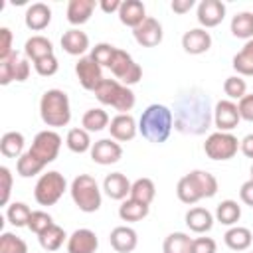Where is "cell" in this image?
Listing matches in <instances>:
<instances>
[{
  "label": "cell",
  "instance_id": "cell-48",
  "mask_svg": "<svg viewBox=\"0 0 253 253\" xmlns=\"http://www.w3.org/2000/svg\"><path fill=\"white\" fill-rule=\"evenodd\" d=\"M12 53V32L8 28H0V61L8 59Z\"/></svg>",
  "mask_w": 253,
  "mask_h": 253
},
{
  "label": "cell",
  "instance_id": "cell-45",
  "mask_svg": "<svg viewBox=\"0 0 253 253\" xmlns=\"http://www.w3.org/2000/svg\"><path fill=\"white\" fill-rule=\"evenodd\" d=\"M12 61V69H14V81H26L30 77V63L28 57H20L18 51H14L10 55Z\"/></svg>",
  "mask_w": 253,
  "mask_h": 253
},
{
  "label": "cell",
  "instance_id": "cell-55",
  "mask_svg": "<svg viewBox=\"0 0 253 253\" xmlns=\"http://www.w3.org/2000/svg\"><path fill=\"white\" fill-rule=\"evenodd\" d=\"M251 180H253V166H251Z\"/></svg>",
  "mask_w": 253,
  "mask_h": 253
},
{
  "label": "cell",
  "instance_id": "cell-42",
  "mask_svg": "<svg viewBox=\"0 0 253 253\" xmlns=\"http://www.w3.org/2000/svg\"><path fill=\"white\" fill-rule=\"evenodd\" d=\"M115 53H117V47L103 42V43H97V45L91 49V59H93L95 63H99L101 67H111Z\"/></svg>",
  "mask_w": 253,
  "mask_h": 253
},
{
  "label": "cell",
  "instance_id": "cell-16",
  "mask_svg": "<svg viewBox=\"0 0 253 253\" xmlns=\"http://www.w3.org/2000/svg\"><path fill=\"white\" fill-rule=\"evenodd\" d=\"M109 132L113 136V140L117 142H126V140H132L138 132V125L134 121L132 115L125 113V115H117L111 119L109 123Z\"/></svg>",
  "mask_w": 253,
  "mask_h": 253
},
{
  "label": "cell",
  "instance_id": "cell-53",
  "mask_svg": "<svg viewBox=\"0 0 253 253\" xmlns=\"http://www.w3.org/2000/svg\"><path fill=\"white\" fill-rule=\"evenodd\" d=\"M121 4H123L121 0H101V2H99V8H101L105 14H113V12L119 14Z\"/></svg>",
  "mask_w": 253,
  "mask_h": 253
},
{
  "label": "cell",
  "instance_id": "cell-5",
  "mask_svg": "<svg viewBox=\"0 0 253 253\" xmlns=\"http://www.w3.org/2000/svg\"><path fill=\"white\" fill-rule=\"evenodd\" d=\"M93 93H95L99 103L117 109L119 115H125L126 111H130L134 107V101H136L134 93L126 85L119 83L117 79H103Z\"/></svg>",
  "mask_w": 253,
  "mask_h": 253
},
{
  "label": "cell",
  "instance_id": "cell-19",
  "mask_svg": "<svg viewBox=\"0 0 253 253\" xmlns=\"http://www.w3.org/2000/svg\"><path fill=\"white\" fill-rule=\"evenodd\" d=\"M109 241H111V247L117 251V253H130L136 249L138 245V237H136V231L128 225H119L111 231L109 235Z\"/></svg>",
  "mask_w": 253,
  "mask_h": 253
},
{
  "label": "cell",
  "instance_id": "cell-51",
  "mask_svg": "<svg viewBox=\"0 0 253 253\" xmlns=\"http://www.w3.org/2000/svg\"><path fill=\"white\" fill-rule=\"evenodd\" d=\"M239 198H241V202H243L245 206H251V208H253V180H251V178L241 184V188H239Z\"/></svg>",
  "mask_w": 253,
  "mask_h": 253
},
{
  "label": "cell",
  "instance_id": "cell-15",
  "mask_svg": "<svg viewBox=\"0 0 253 253\" xmlns=\"http://www.w3.org/2000/svg\"><path fill=\"white\" fill-rule=\"evenodd\" d=\"M225 18V4L221 0H202L198 4V22L206 28H215Z\"/></svg>",
  "mask_w": 253,
  "mask_h": 253
},
{
  "label": "cell",
  "instance_id": "cell-30",
  "mask_svg": "<svg viewBox=\"0 0 253 253\" xmlns=\"http://www.w3.org/2000/svg\"><path fill=\"white\" fill-rule=\"evenodd\" d=\"M148 215V206L146 204H140L132 198H126L123 200V204L119 206V217L123 221H140Z\"/></svg>",
  "mask_w": 253,
  "mask_h": 253
},
{
  "label": "cell",
  "instance_id": "cell-50",
  "mask_svg": "<svg viewBox=\"0 0 253 253\" xmlns=\"http://www.w3.org/2000/svg\"><path fill=\"white\" fill-rule=\"evenodd\" d=\"M14 81V69H12V61L10 57L0 61V85H8Z\"/></svg>",
  "mask_w": 253,
  "mask_h": 253
},
{
  "label": "cell",
  "instance_id": "cell-54",
  "mask_svg": "<svg viewBox=\"0 0 253 253\" xmlns=\"http://www.w3.org/2000/svg\"><path fill=\"white\" fill-rule=\"evenodd\" d=\"M194 0H174L172 2V10L176 12V14H186V12H190L192 8H194Z\"/></svg>",
  "mask_w": 253,
  "mask_h": 253
},
{
  "label": "cell",
  "instance_id": "cell-33",
  "mask_svg": "<svg viewBox=\"0 0 253 253\" xmlns=\"http://www.w3.org/2000/svg\"><path fill=\"white\" fill-rule=\"evenodd\" d=\"M109 115L103 109H89L81 119V125L87 132H99L103 128H109Z\"/></svg>",
  "mask_w": 253,
  "mask_h": 253
},
{
  "label": "cell",
  "instance_id": "cell-18",
  "mask_svg": "<svg viewBox=\"0 0 253 253\" xmlns=\"http://www.w3.org/2000/svg\"><path fill=\"white\" fill-rule=\"evenodd\" d=\"M182 47L186 53L200 55L211 47V36L204 28H192L182 36Z\"/></svg>",
  "mask_w": 253,
  "mask_h": 253
},
{
  "label": "cell",
  "instance_id": "cell-49",
  "mask_svg": "<svg viewBox=\"0 0 253 253\" xmlns=\"http://www.w3.org/2000/svg\"><path fill=\"white\" fill-rule=\"evenodd\" d=\"M237 111H239L241 121L253 123V93H249V95H245L243 99H239V103H237Z\"/></svg>",
  "mask_w": 253,
  "mask_h": 253
},
{
  "label": "cell",
  "instance_id": "cell-7",
  "mask_svg": "<svg viewBox=\"0 0 253 253\" xmlns=\"http://www.w3.org/2000/svg\"><path fill=\"white\" fill-rule=\"evenodd\" d=\"M65 190H67V182H65L63 174L49 170L38 178L36 188H34V198L40 206H53L59 202V198L63 196Z\"/></svg>",
  "mask_w": 253,
  "mask_h": 253
},
{
  "label": "cell",
  "instance_id": "cell-1",
  "mask_svg": "<svg viewBox=\"0 0 253 253\" xmlns=\"http://www.w3.org/2000/svg\"><path fill=\"white\" fill-rule=\"evenodd\" d=\"M174 126L186 134H202L211 123V109L208 95L200 91L184 93L174 105Z\"/></svg>",
  "mask_w": 253,
  "mask_h": 253
},
{
  "label": "cell",
  "instance_id": "cell-11",
  "mask_svg": "<svg viewBox=\"0 0 253 253\" xmlns=\"http://www.w3.org/2000/svg\"><path fill=\"white\" fill-rule=\"evenodd\" d=\"M75 75H77L81 87L87 89V91H95L99 87V83L105 79L103 77V67L99 63H95L91 59V55L79 57V61L75 63Z\"/></svg>",
  "mask_w": 253,
  "mask_h": 253
},
{
  "label": "cell",
  "instance_id": "cell-35",
  "mask_svg": "<svg viewBox=\"0 0 253 253\" xmlns=\"http://www.w3.org/2000/svg\"><path fill=\"white\" fill-rule=\"evenodd\" d=\"M190 249H192V237L184 231L170 233L162 243L164 253H190Z\"/></svg>",
  "mask_w": 253,
  "mask_h": 253
},
{
  "label": "cell",
  "instance_id": "cell-17",
  "mask_svg": "<svg viewBox=\"0 0 253 253\" xmlns=\"http://www.w3.org/2000/svg\"><path fill=\"white\" fill-rule=\"evenodd\" d=\"M97 247H99L97 233L87 227L75 229L67 239V253H95Z\"/></svg>",
  "mask_w": 253,
  "mask_h": 253
},
{
  "label": "cell",
  "instance_id": "cell-44",
  "mask_svg": "<svg viewBox=\"0 0 253 253\" xmlns=\"http://www.w3.org/2000/svg\"><path fill=\"white\" fill-rule=\"evenodd\" d=\"M34 69L38 75L42 77H51L57 73L59 69V63H57V57L55 55H47V57H42L38 61H34Z\"/></svg>",
  "mask_w": 253,
  "mask_h": 253
},
{
  "label": "cell",
  "instance_id": "cell-6",
  "mask_svg": "<svg viewBox=\"0 0 253 253\" xmlns=\"http://www.w3.org/2000/svg\"><path fill=\"white\" fill-rule=\"evenodd\" d=\"M71 200L75 202V206L85 211V213H93L101 208V190L99 184L93 176L89 174H79L73 178L71 188H69Z\"/></svg>",
  "mask_w": 253,
  "mask_h": 253
},
{
  "label": "cell",
  "instance_id": "cell-32",
  "mask_svg": "<svg viewBox=\"0 0 253 253\" xmlns=\"http://www.w3.org/2000/svg\"><path fill=\"white\" fill-rule=\"evenodd\" d=\"M231 34L241 40H253V12H239L231 18Z\"/></svg>",
  "mask_w": 253,
  "mask_h": 253
},
{
  "label": "cell",
  "instance_id": "cell-41",
  "mask_svg": "<svg viewBox=\"0 0 253 253\" xmlns=\"http://www.w3.org/2000/svg\"><path fill=\"white\" fill-rule=\"evenodd\" d=\"M0 253H28V245L22 237L4 231L0 235Z\"/></svg>",
  "mask_w": 253,
  "mask_h": 253
},
{
  "label": "cell",
  "instance_id": "cell-10",
  "mask_svg": "<svg viewBox=\"0 0 253 253\" xmlns=\"http://www.w3.org/2000/svg\"><path fill=\"white\" fill-rule=\"evenodd\" d=\"M109 69L113 71V75L117 77V81L123 83V85H126V87L128 85H134V83H138L142 79L140 65L130 57V53H126L125 49H119V47H117V53H115L113 63H111Z\"/></svg>",
  "mask_w": 253,
  "mask_h": 253
},
{
  "label": "cell",
  "instance_id": "cell-22",
  "mask_svg": "<svg viewBox=\"0 0 253 253\" xmlns=\"http://www.w3.org/2000/svg\"><path fill=\"white\" fill-rule=\"evenodd\" d=\"M24 20H26V26L30 30H34V32L45 30L49 26V22H51V8L47 4H43V2H36L32 6H28Z\"/></svg>",
  "mask_w": 253,
  "mask_h": 253
},
{
  "label": "cell",
  "instance_id": "cell-13",
  "mask_svg": "<svg viewBox=\"0 0 253 253\" xmlns=\"http://www.w3.org/2000/svg\"><path fill=\"white\" fill-rule=\"evenodd\" d=\"M121 156H123V146L113 138H101L91 146V160L101 166L115 164L121 160Z\"/></svg>",
  "mask_w": 253,
  "mask_h": 253
},
{
  "label": "cell",
  "instance_id": "cell-12",
  "mask_svg": "<svg viewBox=\"0 0 253 253\" xmlns=\"http://www.w3.org/2000/svg\"><path fill=\"white\" fill-rule=\"evenodd\" d=\"M239 121H241V117H239V111H237V103H233L229 99H221V101L215 103L213 123L217 126V130L231 132L239 125Z\"/></svg>",
  "mask_w": 253,
  "mask_h": 253
},
{
  "label": "cell",
  "instance_id": "cell-31",
  "mask_svg": "<svg viewBox=\"0 0 253 253\" xmlns=\"http://www.w3.org/2000/svg\"><path fill=\"white\" fill-rule=\"evenodd\" d=\"M241 217V206L235 200H223L215 208V219L223 225H235Z\"/></svg>",
  "mask_w": 253,
  "mask_h": 253
},
{
  "label": "cell",
  "instance_id": "cell-9",
  "mask_svg": "<svg viewBox=\"0 0 253 253\" xmlns=\"http://www.w3.org/2000/svg\"><path fill=\"white\" fill-rule=\"evenodd\" d=\"M59 148H61V136L55 132V130H42V132H38L36 136H34V140H32V146L28 148L42 164H49V162H53L55 158H57V154H59Z\"/></svg>",
  "mask_w": 253,
  "mask_h": 253
},
{
  "label": "cell",
  "instance_id": "cell-14",
  "mask_svg": "<svg viewBox=\"0 0 253 253\" xmlns=\"http://www.w3.org/2000/svg\"><path fill=\"white\" fill-rule=\"evenodd\" d=\"M132 36H134V40H136L138 45H142V47H154V45H158L162 42L164 32H162L160 22L156 18H150L148 16L140 26H136L132 30Z\"/></svg>",
  "mask_w": 253,
  "mask_h": 253
},
{
  "label": "cell",
  "instance_id": "cell-40",
  "mask_svg": "<svg viewBox=\"0 0 253 253\" xmlns=\"http://www.w3.org/2000/svg\"><path fill=\"white\" fill-rule=\"evenodd\" d=\"M223 93L229 101H239L247 95V83L241 75H231L223 81Z\"/></svg>",
  "mask_w": 253,
  "mask_h": 253
},
{
  "label": "cell",
  "instance_id": "cell-21",
  "mask_svg": "<svg viewBox=\"0 0 253 253\" xmlns=\"http://www.w3.org/2000/svg\"><path fill=\"white\" fill-rule=\"evenodd\" d=\"M130 186L128 178L121 172L107 174L103 180V190L111 200H126V196H130Z\"/></svg>",
  "mask_w": 253,
  "mask_h": 253
},
{
  "label": "cell",
  "instance_id": "cell-23",
  "mask_svg": "<svg viewBox=\"0 0 253 253\" xmlns=\"http://www.w3.org/2000/svg\"><path fill=\"white\" fill-rule=\"evenodd\" d=\"M61 47L69 55H83L89 49V36L79 28H71L61 36Z\"/></svg>",
  "mask_w": 253,
  "mask_h": 253
},
{
  "label": "cell",
  "instance_id": "cell-46",
  "mask_svg": "<svg viewBox=\"0 0 253 253\" xmlns=\"http://www.w3.org/2000/svg\"><path fill=\"white\" fill-rule=\"evenodd\" d=\"M0 204L2 206H8V200H10V192H12V174H10V168L6 166H0Z\"/></svg>",
  "mask_w": 253,
  "mask_h": 253
},
{
  "label": "cell",
  "instance_id": "cell-8",
  "mask_svg": "<svg viewBox=\"0 0 253 253\" xmlns=\"http://www.w3.org/2000/svg\"><path fill=\"white\" fill-rule=\"evenodd\" d=\"M239 140L231 132H211L204 142V152L211 160H229L237 154Z\"/></svg>",
  "mask_w": 253,
  "mask_h": 253
},
{
  "label": "cell",
  "instance_id": "cell-28",
  "mask_svg": "<svg viewBox=\"0 0 253 253\" xmlns=\"http://www.w3.org/2000/svg\"><path fill=\"white\" fill-rule=\"evenodd\" d=\"M24 134L18 130H10L4 132L0 138V152L6 158H20L24 154Z\"/></svg>",
  "mask_w": 253,
  "mask_h": 253
},
{
  "label": "cell",
  "instance_id": "cell-38",
  "mask_svg": "<svg viewBox=\"0 0 253 253\" xmlns=\"http://www.w3.org/2000/svg\"><path fill=\"white\" fill-rule=\"evenodd\" d=\"M45 168V164H42L30 150H26L18 160H16V170L22 178H32L36 174H40Z\"/></svg>",
  "mask_w": 253,
  "mask_h": 253
},
{
  "label": "cell",
  "instance_id": "cell-39",
  "mask_svg": "<svg viewBox=\"0 0 253 253\" xmlns=\"http://www.w3.org/2000/svg\"><path fill=\"white\" fill-rule=\"evenodd\" d=\"M30 215H32V210L28 208V204L24 202H12L6 210V217L8 221L14 225V227H28V221H30Z\"/></svg>",
  "mask_w": 253,
  "mask_h": 253
},
{
  "label": "cell",
  "instance_id": "cell-24",
  "mask_svg": "<svg viewBox=\"0 0 253 253\" xmlns=\"http://www.w3.org/2000/svg\"><path fill=\"white\" fill-rule=\"evenodd\" d=\"M97 2L95 0H69L67 4V22L73 26H81L85 22H89V18L93 16Z\"/></svg>",
  "mask_w": 253,
  "mask_h": 253
},
{
  "label": "cell",
  "instance_id": "cell-26",
  "mask_svg": "<svg viewBox=\"0 0 253 253\" xmlns=\"http://www.w3.org/2000/svg\"><path fill=\"white\" fill-rule=\"evenodd\" d=\"M24 53H26L28 59L38 61L42 57L53 55V43L47 38H43V36H32L24 43Z\"/></svg>",
  "mask_w": 253,
  "mask_h": 253
},
{
  "label": "cell",
  "instance_id": "cell-34",
  "mask_svg": "<svg viewBox=\"0 0 253 253\" xmlns=\"http://www.w3.org/2000/svg\"><path fill=\"white\" fill-rule=\"evenodd\" d=\"M65 231H63V227H59V225H49L43 233H40L38 235V241H40V245H42V249H45V251H57L61 245H63V241H65Z\"/></svg>",
  "mask_w": 253,
  "mask_h": 253
},
{
  "label": "cell",
  "instance_id": "cell-3",
  "mask_svg": "<svg viewBox=\"0 0 253 253\" xmlns=\"http://www.w3.org/2000/svg\"><path fill=\"white\" fill-rule=\"evenodd\" d=\"M176 194L182 204L190 206L204 198H213L217 194V180L206 170H192L178 180Z\"/></svg>",
  "mask_w": 253,
  "mask_h": 253
},
{
  "label": "cell",
  "instance_id": "cell-52",
  "mask_svg": "<svg viewBox=\"0 0 253 253\" xmlns=\"http://www.w3.org/2000/svg\"><path fill=\"white\" fill-rule=\"evenodd\" d=\"M239 150H241L247 158H253V132L247 134V136H243V138L239 140Z\"/></svg>",
  "mask_w": 253,
  "mask_h": 253
},
{
  "label": "cell",
  "instance_id": "cell-4",
  "mask_svg": "<svg viewBox=\"0 0 253 253\" xmlns=\"http://www.w3.org/2000/svg\"><path fill=\"white\" fill-rule=\"evenodd\" d=\"M40 117L47 126H65L71 121L69 97L61 89H47L40 99Z\"/></svg>",
  "mask_w": 253,
  "mask_h": 253
},
{
  "label": "cell",
  "instance_id": "cell-20",
  "mask_svg": "<svg viewBox=\"0 0 253 253\" xmlns=\"http://www.w3.org/2000/svg\"><path fill=\"white\" fill-rule=\"evenodd\" d=\"M148 16H146V8H144V4L140 2V0H125L123 4H121V10H119V20H121V24H125V26H128V28H136V26H140L144 20H146Z\"/></svg>",
  "mask_w": 253,
  "mask_h": 253
},
{
  "label": "cell",
  "instance_id": "cell-2",
  "mask_svg": "<svg viewBox=\"0 0 253 253\" xmlns=\"http://www.w3.org/2000/svg\"><path fill=\"white\" fill-rule=\"evenodd\" d=\"M172 126H174V115L166 105L160 103L148 105L138 119V132L148 142L154 144L166 142L172 132Z\"/></svg>",
  "mask_w": 253,
  "mask_h": 253
},
{
  "label": "cell",
  "instance_id": "cell-47",
  "mask_svg": "<svg viewBox=\"0 0 253 253\" xmlns=\"http://www.w3.org/2000/svg\"><path fill=\"white\" fill-rule=\"evenodd\" d=\"M217 245L211 237H196L192 239V249L190 253H215Z\"/></svg>",
  "mask_w": 253,
  "mask_h": 253
},
{
  "label": "cell",
  "instance_id": "cell-25",
  "mask_svg": "<svg viewBox=\"0 0 253 253\" xmlns=\"http://www.w3.org/2000/svg\"><path fill=\"white\" fill-rule=\"evenodd\" d=\"M186 225L194 233H206L213 225V215L206 208H190L186 211Z\"/></svg>",
  "mask_w": 253,
  "mask_h": 253
},
{
  "label": "cell",
  "instance_id": "cell-27",
  "mask_svg": "<svg viewBox=\"0 0 253 253\" xmlns=\"http://www.w3.org/2000/svg\"><path fill=\"white\" fill-rule=\"evenodd\" d=\"M223 241H225V245H227L231 251H245V249H249V245H251V241H253V233H251V229H247V227L233 225V227H229V229L225 231Z\"/></svg>",
  "mask_w": 253,
  "mask_h": 253
},
{
  "label": "cell",
  "instance_id": "cell-37",
  "mask_svg": "<svg viewBox=\"0 0 253 253\" xmlns=\"http://www.w3.org/2000/svg\"><path fill=\"white\" fill-rule=\"evenodd\" d=\"M233 69L237 75H253V40H249L239 53L233 55Z\"/></svg>",
  "mask_w": 253,
  "mask_h": 253
},
{
  "label": "cell",
  "instance_id": "cell-36",
  "mask_svg": "<svg viewBox=\"0 0 253 253\" xmlns=\"http://www.w3.org/2000/svg\"><path fill=\"white\" fill-rule=\"evenodd\" d=\"M65 144L71 152L75 154H83L87 150H91V138H89V132L85 128H71L65 136Z\"/></svg>",
  "mask_w": 253,
  "mask_h": 253
},
{
  "label": "cell",
  "instance_id": "cell-43",
  "mask_svg": "<svg viewBox=\"0 0 253 253\" xmlns=\"http://www.w3.org/2000/svg\"><path fill=\"white\" fill-rule=\"evenodd\" d=\"M49 225H53V219H51V215H49L47 211H43V210H36V211H32L30 221H28V227H30L36 235L43 233Z\"/></svg>",
  "mask_w": 253,
  "mask_h": 253
},
{
  "label": "cell",
  "instance_id": "cell-29",
  "mask_svg": "<svg viewBox=\"0 0 253 253\" xmlns=\"http://www.w3.org/2000/svg\"><path fill=\"white\" fill-rule=\"evenodd\" d=\"M154 196H156V186H154V182L150 178H138V180L132 182L130 196L128 198H132V200H136L140 204L150 206L152 200H154Z\"/></svg>",
  "mask_w": 253,
  "mask_h": 253
}]
</instances>
